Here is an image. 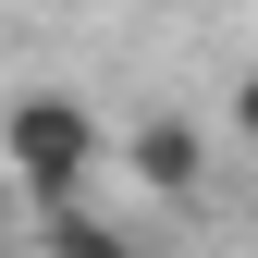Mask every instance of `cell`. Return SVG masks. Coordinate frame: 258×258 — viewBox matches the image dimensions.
<instances>
[{
  "instance_id": "obj_1",
  "label": "cell",
  "mask_w": 258,
  "mask_h": 258,
  "mask_svg": "<svg viewBox=\"0 0 258 258\" xmlns=\"http://www.w3.org/2000/svg\"><path fill=\"white\" fill-rule=\"evenodd\" d=\"M111 160H123V148H111L99 99H74V86H25V99H0V172H13L25 209H74V197H99Z\"/></svg>"
},
{
  "instance_id": "obj_2",
  "label": "cell",
  "mask_w": 258,
  "mask_h": 258,
  "mask_svg": "<svg viewBox=\"0 0 258 258\" xmlns=\"http://www.w3.org/2000/svg\"><path fill=\"white\" fill-rule=\"evenodd\" d=\"M123 172H136V184H148L160 209H184V197L209 184V136H197L184 111H148L136 136H123Z\"/></svg>"
},
{
  "instance_id": "obj_3",
  "label": "cell",
  "mask_w": 258,
  "mask_h": 258,
  "mask_svg": "<svg viewBox=\"0 0 258 258\" xmlns=\"http://www.w3.org/2000/svg\"><path fill=\"white\" fill-rule=\"evenodd\" d=\"M37 221H49V258H148L111 209H86V197H74V209H37Z\"/></svg>"
},
{
  "instance_id": "obj_4",
  "label": "cell",
  "mask_w": 258,
  "mask_h": 258,
  "mask_svg": "<svg viewBox=\"0 0 258 258\" xmlns=\"http://www.w3.org/2000/svg\"><path fill=\"white\" fill-rule=\"evenodd\" d=\"M234 136L258 148V61H246V74H234Z\"/></svg>"
},
{
  "instance_id": "obj_5",
  "label": "cell",
  "mask_w": 258,
  "mask_h": 258,
  "mask_svg": "<svg viewBox=\"0 0 258 258\" xmlns=\"http://www.w3.org/2000/svg\"><path fill=\"white\" fill-rule=\"evenodd\" d=\"M246 246H258V197H246Z\"/></svg>"
}]
</instances>
